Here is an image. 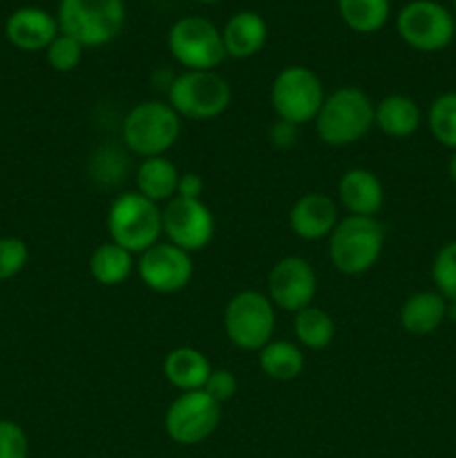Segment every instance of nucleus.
Instances as JSON below:
<instances>
[{
  "label": "nucleus",
  "instance_id": "1",
  "mask_svg": "<svg viewBox=\"0 0 456 458\" xmlns=\"http://www.w3.org/2000/svg\"><path fill=\"white\" fill-rule=\"evenodd\" d=\"M374 107L369 94L356 85H342L326 94L316 116V132L322 143L344 148L360 141L374 128Z\"/></svg>",
  "mask_w": 456,
  "mask_h": 458
},
{
  "label": "nucleus",
  "instance_id": "2",
  "mask_svg": "<svg viewBox=\"0 0 456 458\" xmlns=\"http://www.w3.org/2000/svg\"><path fill=\"white\" fill-rule=\"evenodd\" d=\"M387 231L378 217L347 215L329 235V262L342 276H365L383 255Z\"/></svg>",
  "mask_w": 456,
  "mask_h": 458
},
{
  "label": "nucleus",
  "instance_id": "3",
  "mask_svg": "<svg viewBox=\"0 0 456 458\" xmlns=\"http://www.w3.org/2000/svg\"><path fill=\"white\" fill-rule=\"evenodd\" d=\"M182 134V116L168 106V101L148 98L128 110L121 123V139L132 155L141 159L164 157Z\"/></svg>",
  "mask_w": 456,
  "mask_h": 458
},
{
  "label": "nucleus",
  "instance_id": "4",
  "mask_svg": "<svg viewBox=\"0 0 456 458\" xmlns=\"http://www.w3.org/2000/svg\"><path fill=\"white\" fill-rule=\"evenodd\" d=\"M125 16V0H58L56 22L61 34L88 49L112 43L123 31Z\"/></svg>",
  "mask_w": 456,
  "mask_h": 458
},
{
  "label": "nucleus",
  "instance_id": "5",
  "mask_svg": "<svg viewBox=\"0 0 456 458\" xmlns=\"http://www.w3.org/2000/svg\"><path fill=\"white\" fill-rule=\"evenodd\" d=\"M106 226L110 242L123 246L132 255H141L164 235L159 204L134 192L114 197L107 208Z\"/></svg>",
  "mask_w": 456,
  "mask_h": 458
},
{
  "label": "nucleus",
  "instance_id": "6",
  "mask_svg": "<svg viewBox=\"0 0 456 458\" xmlns=\"http://www.w3.org/2000/svg\"><path fill=\"white\" fill-rule=\"evenodd\" d=\"M231 83L215 70H183L168 83V106L182 119L213 121L231 107Z\"/></svg>",
  "mask_w": 456,
  "mask_h": 458
},
{
  "label": "nucleus",
  "instance_id": "7",
  "mask_svg": "<svg viewBox=\"0 0 456 458\" xmlns=\"http://www.w3.org/2000/svg\"><path fill=\"white\" fill-rule=\"evenodd\" d=\"M168 52L183 70H217L226 58L222 30L206 16H182L168 30Z\"/></svg>",
  "mask_w": 456,
  "mask_h": 458
},
{
  "label": "nucleus",
  "instance_id": "8",
  "mask_svg": "<svg viewBox=\"0 0 456 458\" xmlns=\"http://www.w3.org/2000/svg\"><path fill=\"white\" fill-rule=\"evenodd\" d=\"M224 331L241 352H259L275 334V304L262 291H240L224 309Z\"/></svg>",
  "mask_w": 456,
  "mask_h": 458
},
{
  "label": "nucleus",
  "instance_id": "9",
  "mask_svg": "<svg viewBox=\"0 0 456 458\" xmlns=\"http://www.w3.org/2000/svg\"><path fill=\"white\" fill-rule=\"evenodd\" d=\"M322 81L311 67L289 65L275 74L271 83V106L277 119L293 125H304L316 121L322 103H325Z\"/></svg>",
  "mask_w": 456,
  "mask_h": 458
},
{
  "label": "nucleus",
  "instance_id": "10",
  "mask_svg": "<svg viewBox=\"0 0 456 458\" xmlns=\"http://www.w3.org/2000/svg\"><path fill=\"white\" fill-rule=\"evenodd\" d=\"M396 31L407 47L434 54L454 40L456 18L436 0H410L398 12Z\"/></svg>",
  "mask_w": 456,
  "mask_h": 458
},
{
  "label": "nucleus",
  "instance_id": "11",
  "mask_svg": "<svg viewBox=\"0 0 456 458\" xmlns=\"http://www.w3.org/2000/svg\"><path fill=\"white\" fill-rule=\"evenodd\" d=\"M222 420V405L204 389L183 392L168 405L164 429L177 445H199L217 429Z\"/></svg>",
  "mask_w": 456,
  "mask_h": 458
},
{
  "label": "nucleus",
  "instance_id": "12",
  "mask_svg": "<svg viewBox=\"0 0 456 458\" xmlns=\"http://www.w3.org/2000/svg\"><path fill=\"white\" fill-rule=\"evenodd\" d=\"M161 226L170 244L190 255L204 250L215 237V217L201 199L173 197L161 208Z\"/></svg>",
  "mask_w": 456,
  "mask_h": 458
},
{
  "label": "nucleus",
  "instance_id": "13",
  "mask_svg": "<svg viewBox=\"0 0 456 458\" xmlns=\"http://www.w3.org/2000/svg\"><path fill=\"white\" fill-rule=\"evenodd\" d=\"M139 277L150 291L161 295L186 289L195 273L192 255L170 242H156L139 255Z\"/></svg>",
  "mask_w": 456,
  "mask_h": 458
},
{
  "label": "nucleus",
  "instance_id": "14",
  "mask_svg": "<svg viewBox=\"0 0 456 458\" xmlns=\"http://www.w3.org/2000/svg\"><path fill=\"white\" fill-rule=\"evenodd\" d=\"M317 293V276L311 262L298 255H286L268 273V300L282 311L298 313L311 307Z\"/></svg>",
  "mask_w": 456,
  "mask_h": 458
},
{
  "label": "nucleus",
  "instance_id": "15",
  "mask_svg": "<svg viewBox=\"0 0 456 458\" xmlns=\"http://www.w3.org/2000/svg\"><path fill=\"white\" fill-rule=\"evenodd\" d=\"M58 34L56 16L34 4L13 9L4 21V36L21 52H45Z\"/></svg>",
  "mask_w": 456,
  "mask_h": 458
},
{
  "label": "nucleus",
  "instance_id": "16",
  "mask_svg": "<svg viewBox=\"0 0 456 458\" xmlns=\"http://www.w3.org/2000/svg\"><path fill=\"white\" fill-rule=\"evenodd\" d=\"M338 222V204L334 197L325 195V192H307L289 210L291 231L304 242L329 240Z\"/></svg>",
  "mask_w": 456,
  "mask_h": 458
},
{
  "label": "nucleus",
  "instance_id": "17",
  "mask_svg": "<svg viewBox=\"0 0 456 458\" xmlns=\"http://www.w3.org/2000/svg\"><path fill=\"white\" fill-rule=\"evenodd\" d=\"M338 201L349 215L376 217L384 204L383 182L367 168H349L338 182Z\"/></svg>",
  "mask_w": 456,
  "mask_h": 458
},
{
  "label": "nucleus",
  "instance_id": "18",
  "mask_svg": "<svg viewBox=\"0 0 456 458\" xmlns=\"http://www.w3.org/2000/svg\"><path fill=\"white\" fill-rule=\"evenodd\" d=\"M222 40L226 56L244 61L262 52L268 40V25L262 13L241 9L232 13L222 27Z\"/></svg>",
  "mask_w": 456,
  "mask_h": 458
},
{
  "label": "nucleus",
  "instance_id": "19",
  "mask_svg": "<svg viewBox=\"0 0 456 458\" xmlns=\"http://www.w3.org/2000/svg\"><path fill=\"white\" fill-rule=\"evenodd\" d=\"M447 300L438 291H418L402 302L398 320L411 335H429L447 320Z\"/></svg>",
  "mask_w": 456,
  "mask_h": 458
},
{
  "label": "nucleus",
  "instance_id": "20",
  "mask_svg": "<svg viewBox=\"0 0 456 458\" xmlns=\"http://www.w3.org/2000/svg\"><path fill=\"white\" fill-rule=\"evenodd\" d=\"M423 123L418 103L407 94H389L374 107V125L392 139H407Z\"/></svg>",
  "mask_w": 456,
  "mask_h": 458
},
{
  "label": "nucleus",
  "instance_id": "21",
  "mask_svg": "<svg viewBox=\"0 0 456 458\" xmlns=\"http://www.w3.org/2000/svg\"><path fill=\"white\" fill-rule=\"evenodd\" d=\"M213 365L204 352L195 347H177L165 353L164 376L179 392H197L204 389Z\"/></svg>",
  "mask_w": 456,
  "mask_h": 458
},
{
  "label": "nucleus",
  "instance_id": "22",
  "mask_svg": "<svg viewBox=\"0 0 456 458\" xmlns=\"http://www.w3.org/2000/svg\"><path fill=\"white\" fill-rule=\"evenodd\" d=\"M182 173L168 157H148L137 168V192L155 204H168L177 197V183Z\"/></svg>",
  "mask_w": 456,
  "mask_h": 458
},
{
  "label": "nucleus",
  "instance_id": "23",
  "mask_svg": "<svg viewBox=\"0 0 456 458\" xmlns=\"http://www.w3.org/2000/svg\"><path fill=\"white\" fill-rule=\"evenodd\" d=\"M259 369L266 378L277 383H291L304 371V353L298 343L291 340H271L258 352Z\"/></svg>",
  "mask_w": 456,
  "mask_h": 458
},
{
  "label": "nucleus",
  "instance_id": "24",
  "mask_svg": "<svg viewBox=\"0 0 456 458\" xmlns=\"http://www.w3.org/2000/svg\"><path fill=\"white\" fill-rule=\"evenodd\" d=\"M134 271V255L114 242H103L89 255V276L101 286H119Z\"/></svg>",
  "mask_w": 456,
  "mask_h": 458
},
{
  "label": "nucleus",
  "instance_id": "25",
  "mask_svg": "<svg viewBox=\"0 0 456 458\" xmlns=\"http://www.w3.org/2000/svg\"><path fill=\"white\" fill-rule=\"evenodd\" d=\"M293 335L300 347L322 352L334 343L335 322L329 311L311 304V307L293 313Z\"/></svg>",
  "mask_w": 456,
  "mask_h": 458
},
{
  "label": "nucleus",
  "instance_id": "26",
  "mask_svg": "<svg viewBox=\"0 0 456 458\" xmlns=\"http://www.w3.org/2000/svg\"><path fill=\"white\" fill-rule=\"evenodd\" d=\"M338 12L344 25L356 34H376L392 16V0H338Z\"/></svg>",
  "mask_w": 456,
  "mask_h": 458
},
{
  "label": "nucleus",
  "instance_id": "27",
  "mask_svg": "<svg viewBox=\"0 0 456 458\" xmlns=\"http://www.w3.org/2000/svg\"><path fill=\"white\" fill-rule=\"evenodd\" d=\"M427 128L434 141L456 150V92L438 94L427 110Z\"/></svg>",
  "mask_w": 456,
  "mask_h": 458
},
{
  "label": "nucleus",
  "instance_id": "28",
  "mask_svg": "<svg viewBox=\"0 0 456 458\" xmlns=\"http://www.w3.org/2000/svg\"><path fill=\"white\" fill-rule=\"evenodd\" d=\"M432 282L447 302H456V240L443 244L434 255Z\"/></svg>",
  "mask_w": 456,
  "mask_h": 458
},
{
  "label": "nucleus",
  "instance_id": "29",
  "mask_svg": "<svg viewBox=\"0 0 456 458\" xmlns=\"http://www.w3.org/2000/svg\"><path fill=\"white\" fill-rule=\"evenodd\" d=\"M85 47L76 38L67 34H58L56 38L49 43V47L45 49V61L52 67L54 72H61V74H67V72H74L76 67L83 61Z\"/></svg>",
  "mask_w": 456,
  "mask_h": 458
},
{
  "label": "nucleus",
  "instance_id": "30",
  "mask_svg": "<svg viewBox=\"0 0 456 458\" xmlns=\"http://www.w3.org/2000/svg\"><path fill=\"white\" fill-rule=\"evenodd\" d=\"M30 262V249L21 237H0V282L22 273Z\"/></svg>",
  "mask_w": 456,
  "mask_h": 458
},
{
  "label": "nucleus",
  "instance_id": "31",
  "mask_svg": "<svg viewBox=\"0 0 456 458\" xmlns=\"http://www.w3.org/2000/svg\"><path fill=\"white\" fill-rule=\"evenodd\" d=\"M30 438L16 420L0 419V458H27Z\"/></svg>",
  "mask_w": 456,
  "mask_h": 458
},
{
  "label": "nucleus",
  "instance_id": "32",
  "mask_svg": "<svg viewBox=\"0 0 456 458\" xmlns=\"http://www.w3.org/2000/svg\"><path fill=\"white\" fill-rule=\"evenodd\" d=\"M237 387H240V385H237L235 374H232L231 369H213L210 371L208 380H206L204 392L208 394L213 401H217L219 405H222V403L235 398Z\"/></svg>",
  "mask_w": 456,
  "mask_h": 458
},
{
  "label": "nucleus",
  "instance_id": "33",
  "mask_svg": "<svg viewBox=\"0 0 456 458\" xmlns=\"http://www.w3.org/2000/svg\"><path fill=\"white\" fill-rule=\"evenodd\" d=\"M268 139H271L273 146L280 148V150H289V148H293L295 143H298V125L277 119L275 123L271 125V130H268Z\"/></svg>",
  "mask_w": 456,
  "mask_h": 458
},
{
  "label": "nucleus",
  "instance_id": "34",
  "mask_svg": "<svg viewBox=\"0 0 456 458\" xmlns=\"http://www.w3.org/2000/svg\"><path fill=\"white\" fill-rule=\"evenodd\" d=\"M204 179H201V174L197 173H182V177H179V183H177V197H182V199H201V195H204Z\"/></svg>",
  "mask_w": 456,
  "mask_h": 458
},
{
  "label": "nucleus",
  "instance_id": "35",
  "mask_svg": "<svg viewBox=\"0 0 456 458\" xmlns=\"http://www.w3.org/2000/svg\"><path fill=\"white\" fill-rule=\"evenodd\" d=\"M447 173H450V179L456 183V150H452L450 164H447Z\"/></svg>",
  "mask_w": 456,
  "mask_h": 458
},
{
  "label": "nucleus",
  "instance_id": "36",
  "mask_svg": "<svg viewBox=\"0 0 456 458\" xmlns=\"http://www.w3.org/2000/svg\"><path fill=\"white\" fill-rule=\"evenodd\" d=\"M195 3H204V4H210V3H219V0H195Z\"/></svg>",
  "mask_w": 456,
  "mask_h": 458
},
{
  "label": "nucleus",
  "instance_id": "37",
  "mask_svg": "<svg viewBox=\"0 0 456 458\" xmlns=\"http://www.w3.org/2000/svg\"><path fill=\"white\" fill-rule=\"evenodd\" d=\"M454 18H456V0H454Z\"/></svg>",
  "mask_w": 456,
  "mask_h": 458
}]
</instances>
